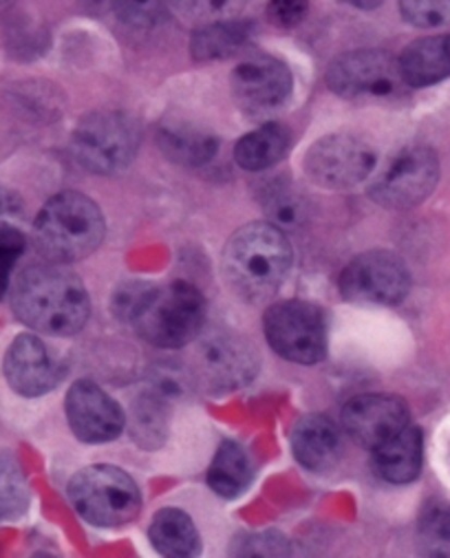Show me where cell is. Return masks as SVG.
<instances>
[{
  "label": "cell",
  "instance_id": "cell-1",
  "mask_svg": "<svg viewBox=\"0 0 450 558\" xmlns=\"http://www.w3.org/2000/svg\"><path fill=\"white\" fill-rule=\"evenodd\" d=\"M12 310L27 327L49 336H73L84 329L92 301L80 278L53 265H32L14 283Z\"/></svg>",
  "mask_w": 450,
  "mask_h": 558
},
{
  "label": "cell",
  "instance_id": "cell-2",
  "mask_svg": "<svg viewBox=\"0 0 450 558\" xmlns=\"http://www.w3.org/2000/svg\"><path fill=\"white\" fill-rule=\"evenodd\" d=\"M292 245L272 223H247L223 250V274L230 288L250 303L272 299L292 269Z\"/></svg>",
  "mask_w": 450,
  "mask_h": 558
},
{
  "label": "cell",
  "instance_id": "cell-3",
  "mask_svg": "<svg viewBox=\"0 0 450 558\" xmlns=\"http://www.w3.org/2000/svg\"><path fill=\"white\" fill-rule=\"evenodd\" d=\"M36 245L53 263H75L94 254L105 239V217L94 199L62 193L38 213Z\"/></svg>",
  "mask_w": 450,
  "mask_h": 558
},
{
  "label": "cell",
  "instance_id": "cell-4",
  "mask_svg": "<svg viewBox=\"0 0 450 558\" xmlns=\"http://www.w3.org/2000/svg\"><path fill=\"white\" fill-rule=\"evenodd\" d=\"M129 323L159 349H182L204 331L206 299L184 281L166 288L150 286Z\"/></svg>",
  "mask_w": 450,
  "mask_h": 558
},
{
  "label": "cell",
  "instance_id": "cell-5",
  "mask_svg": "<svg viewBox=\"0 0 450 558\" xmlns=\"http://www.w3.org/2000/svg\"><path fill=\"white\" fill-rule=\"evenodd\" d=\"M66 493L77 514L96 527H122L142 510V495L133 477L105 463L75 473Z\"/></svg>",
  "mask_w": 450,
  "mask_h": 558
},
{
  "label": "cell",
  "instance_id": "cell-6",
  "mask_svg": "<svg viewBox=\"0 0 450 558\" xmlns=\"http://www.w3.org/2000/svg\"><path fill=\"white\" fill-rule=\"evenodd\" d=\"M139 148L135 122L118 111H100L80 120L71 150L75 161L96 174H118L131 166Z\"/></svg>",
  "mask_w": 450,
  "mask_h": 558
},
{
  "label": "cell",
  "instance_id": "cell-7",
  "mask_svg": "<svg viewBox=\"0 0 450 558\" xmlns=\"http://www.w3.org/2000/svg\"><path fill=\"white\" fill-rule=\"evenodd\" d=\"M269 347L296 364H316L327 355V320L318 305L283 301L269 307L263 320Z\"/></svg>",
  "mask_w": 450,
  "mask_h": 558
},
{
  "label": "cell",
  "instance_id": "cell-8",
  "mask_svg": "<svg viewBox=\"0 0 450 558\" xmlns=\"http://www.w3.org/2000/svg\"><path fill=\"white\" fill-rule=\"evenodd\" d=\"M411 274L406 263L387 250H372L355 256L340 276V294L355 305L393 307L406 299Z\"/></svg>",
  "mask_w": 450,
  "mask_h": 558
},
{
  "label": "cell",
  "instance_id": "cell-9",
  "mask_svg": "<svg viewBox=\"0 0 450 558\" xmlns=\"http://www.w3.org/2000/svg\"><path fill=\"white\" fill-rule=\"evenodd\" d=\"M376 148L357 135L333 133L309 146L305 174L327 191H349L376 168Z\"/></svg>",
  "mask_w": 450,
  "mask_h": 558
},
{
  "label": "cell",
  "instance_id": "cell-10",
  "mask_svg": "<svg viewBox=\"0 0 450 558\" xmlns=\"http://www.w3.org/2000/svg\"><path fill=\"white\" fill-rule=\"evenodd\" d=\"M439 181V159L428 146H411L398 153L385 172L372 183L369 197L391 210L419 206Z\"/></svg>",
  "mask_w": 450,
  "mask_h": 558
},
{
  "label": "cell",
  "instance_id": "cell-11",
  "mask_svg": "<svg viewBox=\"0 0 450 558\" xmlns=\"http://www.w3.org/2000/svg\"><path fill=\"white\" fill-rule=\"evenodd\" d=\"M327 84L340 98H391L404 84L398 60L382 49H357L338 56L327 69Z\"/></svg>",
  "mask_w": 450,
  "mask_h": 558
},
{
  "label": "cell",
  "instance_id": "cell-12",
  "mask_svg": "<svg viewBox=\"0 0 450 558\" xmlns=\"http://www.w3.org/2000/svg\"><path fill=\"white\" fill-rule=\"evenodd\" d=\"M292 71L275 56H252L232 71L234 102L250 118H267L281 111L292 98Z\"/></svg>",
  "mask_w": 450,
  "mask_h": 558
},
{
  "label": "cell",
  "instance_id": "cell-13",
  "mask_svg": "<svg viewBox=\"0 0 450 558\" xmlns=\"http://www.w3.org/2000/svg\"><path fill=\"white\" fill-rule=\"evenodd\" d=\"M64 411L73 435L86 444L113 441L126 426L122 407L92 380H77L71 385Z\"/></svg>",
  "mask_w": 450,
  "mask_h": 558
},
{
  "label": "cell",
  "instance_id": "cell-14",
  "mask_svg": "<svg viewBox=\"0 0 450 558\" xmlns=\"http://www.w3.org/2000/svg\"><path fill=\"white\" fill-rule=\"evenodd\" d=\"M3 374L19 396L40 398L60 385L62 366L40 338L23 333L5 353Z\"/></svg>",
  "mask_w": 450,
  "mask_h": 558
},
{
  "label": "cell",
  "instance_id": "cell-15",
  "mask_svg": "<svg viewBox=\"0 0 450 558\" xmlns=\"http://www.w3.org/2000/svg\"><path fill=\"white\" fill-rule=\"evenodd\" d=\"M346 433L365 448H378L411 424L409 407L396 396L374 393L353 398L342 411Z\"/></svg>",
  "mask_w": 450,
  "mask_h": 558
},
{
  "label": "cell",
  "instance_id": "cell-16",
  "mask_svg": "<svg viewBox=\"0 0 450 558\" xmlns=\"http://www.w3.org/2000/svg\"><path fill=\"white\" fill-rule=\"evenodd\" d=\"M202 364L208 378L219 387H241L256 374V355L245 338L234 333H210L202 342Z\"/></svg>",
  "mask_w": 450,
  "mask_h": 558
},
{
  "label": "cell",
  "instance_id": "cell-17",
  "mask_svg": "<svg viewBox=\"0 0 450 558\" xmlns=\"http://www.w3.org/2000/svg\"><path fill=\"white\" fill-rule=\"evenodd\" d=\"M342 439L336 424L320 413L301 417L292 430V452L303 469L323 473L338 461Z\"/></svg>",
  "mask_w": 450,
  "mask_h": 558
},
{
  "label": "cell",
  "instance_id": "cell-18",
  "mask_svg": "<svg viewBox=\"0 0 450 558\" xmlns=\"http://www.w3.org/2000/svg\"><path fill=\"white\" fill-rule=\"evenodd\" d=\"M406 86L424 88L450 77V34L411 43L398 58Z\"/></svg>",
  "mask_w": 450,
  "mask_h": 558
},
{
  "label": "cell",
  "instance_id": "cell-19",
  "mask_svg": "<svg viewBox=\"0 0 450 558\" xmlns=\"http://www.w3.org/2000/svg\"><path fill=\"white\" fill-rule=\"evenodd\" d=\"M374 469L380 480L396 486L415 482L422 471V430L409 424L374 448Z\"/></svg>",
  "mask_w": 450,
  "mask_h": 558
},
{
  "label": "cell",
  "instance_id": "cell-20",
  "mask_svg": "<svg viewBox=\"0 0 450 558\" xmlns=\"http://www.w3.org/2000/svg\"><path fill=\"white\" fill-rule=\"evenodd\" d=\"M159 150L179 166H204L217 155L219 142L210 131H204L186 120H168L157 129Z\"/></svg>",
  "mask_w": 450,
  "mask_h": 558
},
{
  "label": "cell",
  "instance_id": "cell-21",
  "mask_svg": "<svg viewBox=\"0 0 450 558\" xmlns=\"http://www.w3.org/2000/svg\"><path fill=\"white\" fill-rule=\"evenodd\" d=\"M150 543L161 556L191 558L202 551V538L193 519L177 508H163L150 523Z\"/></svg>",
  "mask_w": 450,
  "mask_h": 558
},
{
  "label": "cell",
  "instance_id": "cell-22",
  "mask_svg": "<svg viewBox=\"0 0 450 558\" xmlns=\"http://www.w3.org/2000/svg\"><path fill=\"white\" fill-rule=\"evenodd\" d=\"M292 146V133L281 124H265L243 135L234 146V159L243 170L260 172L283 161Z\"/></svg>",
  "mask_w": 450,
  "mask_h": 558
},
{
  "label": "cell",
  "instance_id": "cell-23",
  "mask_svg": "<svg viewBox=\"0 0 450 558\" xmlns=\"http://www.w3.org/2000/svg\"><path fill=\"white\" fill-rule=\"evenodd\" d=\"M254 480L252 459L236 441H223L210 463L206 482L223 499L241 497Z\"/></svg>",
  "mask_w": 450,
  "mask_h": 558
},
{
  "label": "cell",
  "instance_id": "cell-24",
  "mask_svg": "<svg viewBox=\"0 0 450 558\" xmlns=\"http://www.w3.org/2000/svg\"><path fill=\"white\" fill-rule=\"evenodd\" d=\"M250 36H252V25L245 21L241 23L236 19L202 25L193 36L191 53L199 62L223 60L234 56L239 49H243Z\"/></svg>",
  "mask_w": 450,
  "mask_h": 558
},
{
  "label": "cell",
  "instance_id": "cell-25",
  "mask_svg": "<svg viewBox=\"0 0 450 558\" xmlns=\"http://www.w3.org/2000/svg\"><path fill=\"white\" fill-rule=\"evenodd\" d=\"M133 439L142 448H159L168 433V409L159 398L144 396L135 400L131 415Z\"/></svg>",
  "mask_w": 450,
  "mask_h": 558
},
{
  "label": "cell",
  "instance_id": "cell-26",
  "mask_svg": "<svg viewBox=\"0 0 450 558\" xmlns=\"http://www.w3.org/2000/svg\"><path fill=\"white\" fill-rule=\"evenodd\" d=\"M168 5L182 21L202 27L236 19L245 8V0H168Z\"/></svg>",
  "mask_w": 450,
  "mask_h": 558
},
{
  "label": "cell",
  "instance_id": "cell-27",
  "mask_svg": "<svg viewBox=\"0 0 450 558\" xmlns=\"http://www.w3.org/2000/svg\"><path fill=\"white\" fill-rule=\"evenodd\" d=\"M29 506V490L16 461L0 457V519H16Z\"/></svg>",
  "mask_w": 450,
  "mask_h": 558
},
{
  "label": "cell",
  "instance_id": "cell-28",
  "mask_svg": "<svg viewBox=\"0 0 450 558\" xmlns=\"http://www.w3.org/2000/svg\"><path fill=\"white\" fill-rule=\"evenodd\" d=\"M419 538L430 556H450V508L430 504L419 521Z\"/></svg>",
  "mask_w": 450,
  "mask_h": 558
},
{
  "label": "cell",
  "instance_id": "cell-29",
  "mask_svg": "<svg viewBox=\"0 0 450 558\" xmlns=\"http://www.w3.org/2000/svg\"><path fill=\"white\" fill-rule=\"evenodd\" d=\"M402 19L422 29L450 23V0H400Z\"/></svg>",
  "mask_w": 450,
  "mask_h": 558
},
{
  "label": "cell",
  "instance_id": "cell-30",
  "mask_svg": "<svg viewBox=\"0 0 450 558\" xmlns=\"http://www.w3.org/2000/svg\"><path fill=\"white\" fill-rule=\"evenodd\" d=\"M168 0H115L113 12L124 25L153 27L161 21Z\"/></svg>",
  "mask_w": 450,
  "mask_h": 558
},
{
  "label": "cell",
  "instance_id": "cell-31",
  "mask_svg": "<svg viewBox=\"0 0 450 558\" xmlns=\"http://www.w3.org/2000/svg\"><path fill=\"white\" fill-rule=\"evenodd\" d=\"M25 234L8 223H0V296L10 288V276L14 265L25 252Z\"/></svg>",
  "mask_w": 450,
  "mask_h": 558
},
{
  "label": "cell",
  "instance_id": "cell-32",
  "mask_svg": "<svg viewBox=\"0 0 450 558\" xmlns=\"http://www.w3.org/2000/svg\"><path fill=\"white\" fill-rule=\"evenodd\" d=\"M309 12V0H269L267 16L277 27L292 29L305 21Z\"/></svg>",
  "mask_w": 450,
  "mask_h": 558
},
{
  "label": "cell",
  "instance_id": "cell-33",
  "mask_svg": "<svg viewBox=\"0 0 450 558\" xmlns=\"http://www.w3.org/2000/svg\"><path fill=\"white\" fill-rule=\"evenodd\" d=\"M290 545L275 532H265V534H252L245 541H241V551L239 554H254V556H277V554H288Z\"/></svg>",
  "mask_w": 450,
  "mask_h": 558
},
{
  "label": "cell",
  "instance_id": "cell-34",
  "mask_svg": "<svg viewBox=\"0 0 450 558\" xmlns=\"http://www.w3.org/2000/svg\"><path fill=\"white\" fill-rule=\"evenodd\" d=\"M269 215H272L279 223L292 226L301 217V202L296 197L279 191L269 197Z\"/></svg>",
  "mask_w": 450,
  "mask_h": 558
},
{
  "label": "cell",
  "instance_id": "cell-35",
  "mask_svg": "<svg viewBox=\"0 0 450 558\" xmlns=\"http://www.w3.org/2000/svg\"><path fill=\"white\" fill-rule=\"evenodd\" d=\"M82 10H86L88 14H107V12H113V5L115 0H80Z\"/></svg>",
  "mask_w": 450,
  "mask_h": 558
},
{
  "label": "cell",
  "instance_id": "cell-36",
  "mask_svg": "<svg viewBox=\"0 0 450 558\" xmlns=\"http://www.w3.org/2000/svg\"><path fill=\"white\" fill-rule=\"evenodd\" d=\"M349 5H353V8H357V10H378L385 0H346Z\"/></svg>",
  "mask_w": 450,
  "mask_h": 558
},
{
  "label": "cell",
  "instance_id": "cell-37",
  "mask_svg": "<svg viewBox=\"0 0 450 558\" xmlns=\"http://www.w3.org/2000/svg\"><path fill=\"white\" fill-rule=\"evenodd\" d=\"M3 3H8V0H0V5H3Z\"/></svg>",
  "mask_w": 450,
  "mask_h": 558
}]
</instances>
